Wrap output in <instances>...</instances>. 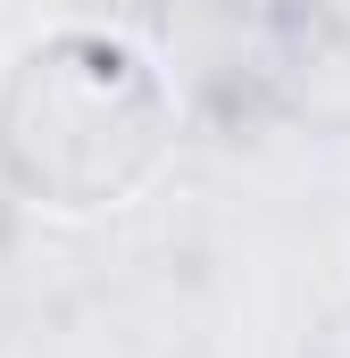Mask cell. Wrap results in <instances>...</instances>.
Masks as SVG:
<instances>
[{
    "mask_svg": "<svg viewBox=\"0 0 350 358\" xmlns=\"http://www.w3.org/2000/svg\"><path fill=\"white\" fill-rule=\"evenodd\" d=\"M175 159V84L108 25H50L0 67V183L34 217H108Z\"/></svg>",
    "mask_w": 350,
    "mask_h": 358,
    "instance_id": "6da1fadb",
    "label": "cell"
}]
</instances>
